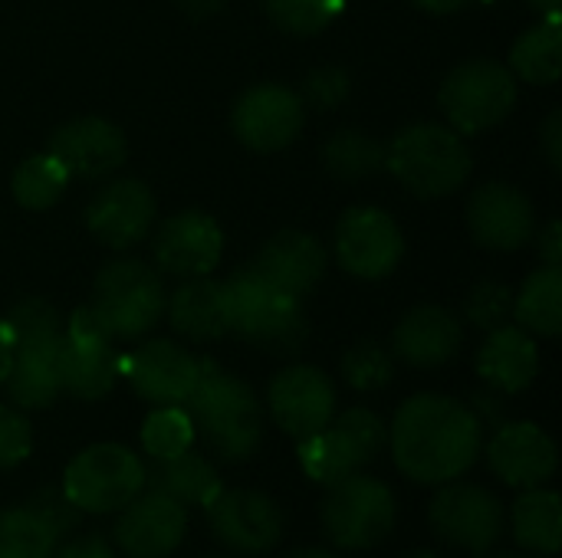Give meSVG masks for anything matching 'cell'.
I'll list each match as a JSON object with an SVG mask.
<instances>
[{"label":"cell","mask_w":562,"mask_h":558,"mask_svg":"<svg viewBox=\"0 0 562 558\" xmlns=\"http://www.w3.org/2000/svg\"><path fill=\"white\" fill-rule=\"evenodd\" d=\"M119 372H125L138 398L161 408V405H184L191 398L201 375V362L188 349L168 339H155L135 349L132 355H125L119 362Z\"/></svg>","instance_id":"cell-17"},{"label":"cell","mask_w":562,"mask_h":558,"mask_svg":"<svg viewBox=\"0 0 562 558\" xmlns=\"http://www.w3.org/2000/svg\"><path fill=\"white\" fill-rule=\"evenodd\" d=\"M385 424L369 408H352L323 431L300 441V467L310 480L333 487L369 467L385 447Z\"/></svg>","instance_id":"cell-9"},{"label":"cell","mask_w":562,"mask_h":558,"mask_svg":"<svg viewBox=\"0 0 562 558\" xmlns=\"http://www.w3.org/2000/svg\"><path fill=\"white\" fill-rule=\"evenodd\" d=\"M286 558H339L336 553H329V549H296V553H290Z\"/></svg>","instance_id":"cell-48"},{"label":"cell","mask_w":562,"mask_h":558,"mask_svg":"<svg viewBox=\"0 0 562 558\" xmlns=\"http://www.w3.org/2000/svg\"><path fill=\"white\" fill-rule=\"evenodd\" d=\"M346 95H349V76L342 69H336V66H326V69L310 72V79L303 86V99L310 105H316V109H333Z\"/></svg>","instance_id":"cell-41"},{"label":"cell","mask_w":562,"mask_h":558,"mask_svg":"<svg viewBox=\"0 0 562 558\" xmlns=\"http://www.w3.org/2000/svg\"><path fill=\"white\" fill-rule=\"evenodd\" d=\"M254 270L283 296L290 299H303L306 293L316 289V283L326 273V250L313 234L303 230H280L277 237H270L257 260Z\"/></svg>","instance_id":"cell-24"},{"label":"cell","mask_w":562,"mask_h":558,"mask_svg":"<svg viewBox=\"0 0 562 558\" xmlns=\"http://www.w3.org/2000/svg\"><path fill=\"white\" fill-rule=\"evenodd\" d=\"M441 112L461 135L501 125L517 105V76L497 59H468L441 86Z\"/></svg>","instance_id":"cell-10"},{"label":"cell","mask_w":562,"mask_h":558,"mask_svg":"<svg viewBox=\"0 0 562 558\" xmlns=\"http://www.w3.org/2000/svg\"><path fill=\"white\" fill-rule=\"evenodd\" d=\"M151 224H155V197L135 178H119L99 187L86 207L89 234L112 250L135 247L151 230Z\"/></svg>","instance_id":"cell-19"},{"label":"cell","mask_w":562,"mask_h":558,"mask_svg":"<svg viewBox=\"0 0 562 558\" xmlns=\"http://www.w3.org/2000/svg\"><path fill=\"white\" fill-rule=\"evenodd\" d=\"M56 543L53 529L30 506L0 513V558H53Z\"/></svg>","instance_id":"cell-34"},{"label":"cell","mask_w":562,"mask_h":558,"mask_svg":"<svg viewBox=\"0 0 562 558\" xmlns=\"http://www.w3.org/2000/svg\"><path fill=\"white\" fill-rule=\"evenodd\" d=\"M66 184H69V174H66V168L49 151L20 161V168L13 171V181H10L16 204L26 207V210L53 207L63 197Z\"/></svg>","instance_id":"cell-32"},{"label":"cell","mask_w":562,"mask_h":558,"mask_svg":"<svg viewBox=\"0 0 562 558\" xmlns=\"http://www.w3.org/2000/svg\"><path fill=\"white\" fill-rule=\"evenodd\" d=\"M510 72L533 82L553 86L562 72V33L560 13H547L543 23L530 26L510 49Z\"/></svg>","instance_id":"cell-30"},{"label":"cell","mask_w":562,"mask_h":558,"mask_svg":"<svg viewBox=\"0 0 562 558\" xmlns=\"http://www.w3.org/2000/svg\"><path fill=\"white\" fill-rule=\"evenodd\" d=\"M494 558H524V556H494Z\"/></svg>","instance_id":"cell-51"},{"label":"cell","mask_w":562,"mask_h":558,"mask_svg":"<svg viewBox=\"0 0 562 558\" xmlns=\"http://www.w3.org/2000/svg\"><path fill=\"white\" fill-rule=\"evenodd\" d=\"M537 10H543V13H560V3L562 0H530Z\"/></svg>","instance_id":"cell-49"},{"label":"cell","mask_w":562,"mask_h":558,"mask_svg":"<svg viewBox=\"0 0 562 558\" xmlns=\"http://www.w3.org/2000/svg\"><path fill=\"white\" fill-rule=\"evenodd\" d=\"M514 539L520 549L537 556H557L562 543V503L557 490H527L514 503Z\"/></svg>","instance_id":"cell-28"},{"label":"cell","mask_w":562,"mask_h":558,"mask_svg":"<svg viewBox=\"0 0 562 558\" xmlns=\"http://www.w3.org/2000/svg\"><path fill=\"white\" fill-rule=\"evenodd\" d=\"M263 7L280 30L293 36H316L339 16L342 0H263Z\"/></svg>","instance_id":"cell-36"},{"label":"cell","mask_w":562,"mask_h":558,"mask_svg":"<svg viewBox=\"0 0 562 558\" xmlns=\"http://www.w3.org/2000/svg\"><path fill=\"white\" fill-rule=\"evenodd\" d=\"M405 253L398 224L379 207H352L336 227V257L339 263L362 280L389 276Z\"/></svg>","instance_id":"cell-14"},{"label":"cell","mask_w":562,"mask_h":558,"mask_svg":"<svg viewBox=\"0 0 562 558\" xmlns=\"http://www.w3.org/2000/svg\"><path fill=\"white\" fill-rule=\"evenodd\" d=\"M49 155L66 168L69 178L99 181L125 161L128 145L119 125L89 115V118H72L59 125L49 135Z\"/></svg>","instance_id":"cell-20"},{"label":"cell","mask_w":562,"mask_h":558,"mask_svg":"<svg viewBox=\"0 0 562 558\" xmlns=\"http://www.w3.org/2000/svg\"><path fill=\"white\" fill-rule=\"evenodd\" d=\"M10 358H13V339H10V329H7V322L0 319V385L7 382Z\"/></svg>","instance_id":"cell-45"},{"label":"cell","mask_w":562,"mask_h":558,"mask_svg":"<svg viewBox=\"0 0 562 558\" xmlns=\"http://www.w3.org/2000/svg\"><path fill=\"white\" fill-rule=\"evenodd\" d=\"M151 490L171 497L184 510L188 506L207 510L217 500V493L224 490V483H221V474L214 470V464L184 451L171 460H158V467L151 474Z\"/></svg>","instance_id":"cell-29"},{"label":"cell","mask_w":562,"mask_h":558,"mask_svg":"<svg viewBox=\"0 0 562 558\" xmlns=\"http://www.w3.org/2000/svg\"><path fill=\"white\" fill-rule=\"evenodd\" d=\"M303 99L300 92L277 86V82H263L247 89L231 115L234 135L254 148V151H280L286 148L300 128H303Z\"/></svg>","instance_id":"cell-15"},{"label":"cell","mask_w":562,"mask_h":558,"mask_svg":"<svg viewBox=\"0 0 562 558\" xmlns=\"http://www.w3.org/2000/svg\"><path fill=\"white\" fill-rule=\"evenodd\" d=\"M194 444L191 414L181 405H161L142 424V447L151 460H171Z\"/></svg>","instance_id":"cell-35"},{"label":"cell","mask_w":562,"mask_h":558,"mask_svg":"<svg viewBox=\"0 0 562 558\" xmlns=\"http://www.w3.org/2000/svg\"><path fill=\"white\" fill-rule=\"evenodd\" d=\"M224 253V230L204 210H181L168 217L155 237V260L171 276H207Z\"/></svg>","instance_id":"cell-21"},{"label":"cell","mask_w":562,"mask_h":558,"mask_svg":"<svg viewBox=\"0 0 562 558\" xmlns=\"http://www.w3.org/2000/svg\"><path fill=\"white\" fill-rule=\"evenodd\" d=\"M510 312H514V296L504 283H481L468 296V306H464V316L471 319V326H477L484 332L507 326Z\"/></svg>","instance_id":"cell-38"},{"label":"cell","mask_w":562,"mask_h":558,"mask_svg":"<svg viewBox=\"0 0 562 558\" xmlns=\"http://www.w3.org/2000/svg\"><path fill=\"white\" fill-rule=\"evenodd\" d=\"M188 533V510L171 497L148 490L119 510L115 546L128 558H168Z\"/></svg>","instance_id":"cell-16"},{"label":"cell","mask_w":562,"mask_h":558,"mask_svg":"<svg viewBox=\"0 0 562 558\" xmlns=\"http://www.w3.org/2000/svg\"><path fill=\"white\" fill-rule=\"evenodd\" d=\"M405 558H441L438 553H431V549H415V553H408Z\"/></svg>","instance_id":"cell-50"},{"label":"cell","mask_w":562,"mask_h":558,"mask_svg":"<svg viewBox=\"0 0 562 558\" xmlns=\"http://www.w3.org/2000/svg\"><path fill=\"white\" fill-rule=\"evenodd\" d=\"M221 289H224L227 332L277 355L303 349L306 319L300 299L277 293L254 266L231 273L227 283H221Z\"/></svg>","instance_id":"cell-4"},{"label":"cell","mask_w":562,"mask_h":558,"mask_svg":"<svg viewBox=\"0 0 562 558\" xmlns=\"http://www.w3.org/2000/svg\"><path fill=\"white\" fill-rule=\"evenodd\" d=\"M49 529H53V536L56 539H63V536H69L76 526H79V510L66 500V493L63 490H56V487H43V490H36L33 497H30V503H26Z\"/></svg>","instance_id":"cell-40"},{"label":"cell","mask_w":562,"mask_h":558,"mask_svg":"<svg viewBox=\"0 0 562 558\" xmlns=\"http://www.w3.org/2000/svg\"><path fill=\"white\" fill-rule=\"evenodd\" d=\"M468 227L487 250H520L533 240V204L510 184H484L468 201Z\"/></svg>","instance_id":"cell-23"},{"label":"cell","mask_w":562,"mask_h":558,"mask_svg":"<svg viewBox=\"0 0 562 558\" xmlns=\"http://www.w3.org/2000/svg\"><path fill=\"white\" fill-rule=\"evenodd\" d=\"M168 306V319L178 335L194 339V342H211L227 332V316H224V289L214 280L194 276L184 286L175 289Z\"/></svg>","instance_id":"cell-27"},{"label":"cell","mask_w":562,"mask_h":558,"mask_svg":"<svg viewBox=\"0 0 562 558\" xmlns=\"http://www.w3.org/2000/svg\"><path fill=\"white\" fill-rule=\"evenodd\" d=\"M514 319L520 329L543 339H557L562 329V270L543 266L527 276L520 296L514 299Z\"/></svg>","instance_id":"cell-31"},{"label":"cell","mask_w":562,"mask_h":558,"mask_svg":"<svg viewBox=\"0 0 562 558\" xmlns=\"http://www.w3.org/2000/svg\"><path fill=\"white\" fill-rule=\"evenodd\" d=\"M270 414L296 441L323 431L336 414V388L313 365H290L270 382Z\"/></svg>","instance_id":"cell-18"},{"label":"cell","mask_w":562,"mask_h":558,"mask_svg":"<svg viewBox=\"0 0 562 558\" xmlns=\"http://www.w3.org/2000/svg\"><path fill=\"white\" fill-rule=\"evenodd\" d=\"M537 250H540V257H543V263H547V266H560L562 263L560 220H550V224L543 227V234L537 237Z\"/></svg>","instance_id":"cell-44"},{"label":"cell","mask_w":562,"mask_h":558,"mask_svg":"<svg viewBox=\"0 0 562 558\" xmlns=\"http://www.w3.org/2000/svg\"><path fill=\"white\" fill-rule=\"evenodd\" d=\"M161 276L142 260H115L99 270L92 286V316L109 339H138L165 312Z\"/></svg>","instance_id":"cell-6"},{"label":"cell","mask_w":562,"mask_h":558,"mask_svg":"<svg viewBox=\"0 0 562 558\" xmlns=\"http://www.w3.org/2000/svg\"><path fill=\"white\" fill-rule=\"evenodd\" d=\"M13 339L7 388L16 408H49L59 398V316L43 299H23L3 319Z\"/></svg>","instance_id":"cell-3"},{"label":"cell","mask_w":562,"mask_h":558,"mask_svg":"<svg viewBox=\"0 0 562 558\" xmlns=\"http://www.w3.org/2000/svg\"><path fill=\"white\" fill-rule=\"evenodd\" d=\"M543 151H547V161L553 171L562 168V112L553 109L543 122Z\"/></svg>","instance_id":"cell-43"},{"label":"cell","mask_w":562,"mask_h":558,"mask_svg":"<svg viewBox=\"0 0 562 558\" xmlns=\"http://www.w3.org/2000/svg\"><path fill=\"white\" fill-rule=\"evenodd\" d=\"M184 405L194 431L221 460L240 464L257 454L263 441V408L247 382L214 362H201L198 385Z\"/></svg>","instance_id":"cell-2"},{"label":"cell","mask_w":562,"mask_h":558,"mask_svg":"<svg viewBox=\"0 0 562 558\" xmlns=\"http://www.w3.org/2000/svg\"><path fill=\"white\" fill-rule=\"evenodd\" d=\"M178 3H181V10H188L191 16H207V13L221 10L227 0H178Z\"/></svg>","instance_id":"cell-47"},{"label":"cell","mask_w":562,"mask_h":558,"mask_svg":"<svg viewBox=\"0 0 562 558\" xmlns=\"http://www.w3.org/2000/svg\"><path fill=\"white\" fill-rule=\"evenodd\" d=\"M326 168L342 181H359L385 168V145L366 132H339L323 148Z\"/></svg>","instance_id":"cell-33"},{"label":"cell","mask_w":562,"mask_h":558,"mask_svg":"<svg viewBox=\"0 0 562 558\" xmlns=\"http://www.w3.org/2000/svg\"><path fill=\"white\" fill-rule=\"evenodd\" d=\"M415 7H422V10H428V13H458V10H464L471 0H412Z\"/></svg>","instance_id":"cell-46"},{"label":"cell","mask_w":562,"mask_h":558,"mask_svg":"<svg viewBox=\"0 0 562 558\" xmlns=\"http://www.w3.org/2000/svg\"><path fill=\"white\" fill-rule=\"evenodd\" d=\"M487 464L507 487L533 490V487H543L557 474L560 457H557L553 437L543 428L530 421H517V424H504L491 437Z\"/></svg>","instance_id":"cell-22"},{"label":"cell","mask_w":562,"mask_h":558,"mask_svg":"<svg viewBox=\"0 0 562 558\" xmlns=\"http://www.w3.org/2000/svg\"><path fill=\"white\" fill-rule=\"evenodd\" d=\"M207 520L221 546L244 556L270 553L286 529L280 503L260 490H221L207 506Z\"/></svg>","instance_id":"cell-13"},{"label":"cell","mask_w":562,"mask_h":558,"mask_svg":"<svg viewBox=\"0 0 562 558\" xmlns=\"http://www.w3.org/2000/svg\"><path fill=\"white\" fill-rule=\"evenodd\" d=\"M30 451H33V428H30V421L20 411L0 405V470L20 467L30 457Z\"/></svg>","instance_id":"cell-39"},{"label":"cell","mask_w":562,"mask_h":558,"mask_svg":"<svg viewBox=\"0 0 562 558\" xmlns=\"http://www.w3.org/2000/svg\"><path fill=\"white\" fill-rule=\"evenodd\" d=\"M392 355L375 342H359L342 358V378L356 391H379L392 382Z\"/></svg>","instance_id":"cell-37"},{"label":"cell","mask_w":562,"mask_h":558,"mask_svg":"<svg viewBox=\"0 0 562 558\" xmlns=\"http://www.w3.org/2000/svg\"><path fill=\"white\" fill-rule=\"evenodd\" d=\"M145 480L148 474L138 454L122 444H92L69 460L63 493L79 513L105 516L132 503L145 490Z\"/></svg>","instance_id":"cell-7"},{"label":"cell","mask_w":562,"mask_h":558,"mask_svg":"<svg viewBox=\"0 0 562 558\" xmlns=\"http://www.w3.org/2000/svg\"><path fill=\"white\" fill-rule=\"evenodd\" d=\"M385 168L415 197H448L471 174V151L464 138L435 122L408 125L385 145Z\"/></svg>","instance_id":"cell-5"},{"label":"cell","mask_w":562,"mask_h":558,"mask_svg":"<svg viewBox=\"0 0 562 558\" xmlns=\"http://www.w3.org/2000/svg\"><path fill=\"white\" fill-rule=\"evenodd\" d=\"M395 467L425 487H441L464 477L484 447L477 411L448 395L408 398L389 431Z\"/></svg>","instance_id":"cell-1"},{"label":"cell","mask_w":562,"mask_h":558,"mask_svg":"<svg viewBox=\"0 0 562 558\" xmlns=\"http://www.w3.org/2000/svg\"><path fill=\"white\" fill-rule=\"evenodd\" d=\"M395 493L389 483L352 474L329 487L323 500V529L333 546L349 553H366L382 546L395 529Z\"/></svg>","instance_id":"cell-8"},{"label":"cell","mask_w":562,"mask_h":558,"mask_svg":"<svg viewBox=\"0 0 562 558\" xmlns=\"http://www.w3.org/2000/svg\"><path fill=\"white\" fill-rule=\"evenodd\" d=\"M89 306L76 309L59 335V388L79 401H99L119 378V355Z\"/></svg>","instance_id":"cell-12"},{"label":"cell","mask_w":562,"mask_h":558,"mask_svg":"<svg viewBox=\"0 0 562 558\" xmlns=\"http://www.w3.org/2000/svg\"><path fill=\"white\" fill-rule=\"evenodd\" d=\"M464 342V329L458 316L441 306H418L412 309L392 335L395 355L415 368H441L448 365Z\"/></svg>","instance_id":"cell-25"},{"label":"cell","mask_w":562,"mask_h":558,"mask_svg":"<svg viewBox=\"0 0 562 558\" xmlns=\"http://www.w3.org/2000/svg\"><path fill=\"white\" fill-rule=\"evenodd\" d=\"M477 372L491 388H497L504 395H520L533 385V378L540 372L537 342L520 326L491 329L487 342L477 352Z\"/></svg>","instance_id":"cell-26"},{"label":"cell","mask_w":562,"mask_h":558,"mask_svg":"<svg viewBox=\"0 0 562 558\" xmlns=\"http://www.w3.org/2000/svg\"><path fill=\"white\" fill-rule=\"evenodd\" d=\"M53 558H115V549L102 536H79L53 553Z\"/></svg>","instance_id":"cell-42"},{"label":"cell","mask_w":562,"mask_h":558,"mask_svg":"<svg viewBox=\"0 0 562 558\" xmlns=\"http://www.w3.org/2000/svg\"><path fill=\"white\" fill-rule=\"evenodd\" d=\"M504 503L477 483H441L428 503V523L435 536L454 549L484 556L504 536Z\"/></svg>","instance_id":"cell-11"}]
</instances>
